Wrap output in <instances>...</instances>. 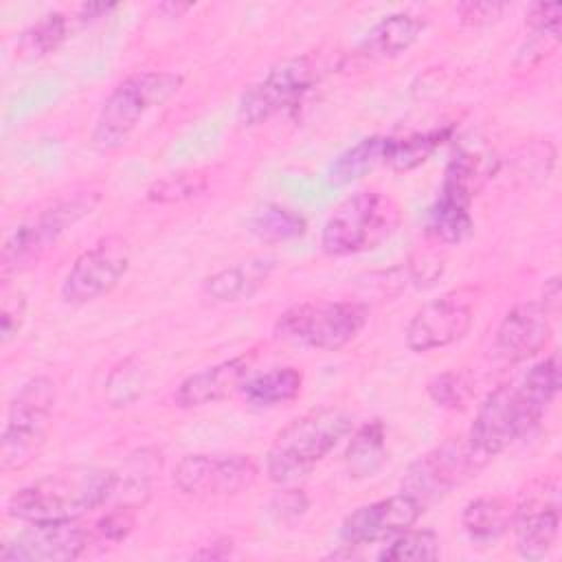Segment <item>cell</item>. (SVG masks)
I'll list each match as a JSON object with an SVG mask.
<instances>
[{"label":"cell","instance_id":"6da1fadb","mask_svg":"<svg viewBox=\"0 0 562 562\" xmlns=\"http://www.w3.org/2000/svg\"><path fill=\"white\" fill-rule=\"evenodd\" d=\"M560 389L558 353L536 362L518 382L501 384L476 411L465 437L481 463L525 437L544 415Z\"/></svg>","mask_w":562,"mask_h":562},{"label":"cell","instance_id":"7a4b0ae2","mask_svg":"<svg viewBox=\"0 0 562 562\" xmlns=\"http://www.w3.org/2000/svg\"><path fill=\"white\" fill-rule=\"evenodd\" d=\"M116 474L108 468H66L13 492L7 503V514L22 522L77 520L101 507L116 490Z\"/></svg>","mask_w":562,"mask_h":562},{"label":"cell","instance_id":"3957f363","mask_svg":"<svg viewBox=\"0 0 562 562\" xmlns=\"http://www.w3.org/2000/svg\"><path fill=\"white\" fill-rule=\"evenodd\" d=\"M353 417L342 408L310 411L290 422L272 441L266 474L274 483H292L323 461L351 430Z\"/></svg>","mask_w":562,"mask_h":562},{"label":"cell","instance_id":"277c9868","mask_svg":"<svg viewBox=\"0 0 562 562\" xmlns=\"http://www.w3.org/2000/svg\"><path fill=\"white\" fill-rule=\"evenodd\" d=\"M182 88V75L165 70H138L127 75L103 101L94 130L92 145L101 151L123 147L140 121L156 108L165 105Z\"/></svg>","mask_w":562,"mask_h":562},{"label":"cell","instance_id":"5b68a950","mask_svg":"<svg viewBox=\"0 0 562 562\" xmlns=\"http://www.w3.org/2000/svg\"><path fill=\"white\" fill-rule=\"evenodd\" d=\"M402 222L400 204L375 189L358 191L342 200L327 217L321 246L331 257L371 250L389 239Z\"/></svg>","mask_w":562,"mask_h":562},{"label":"cell","instance_id":"8992f818","mask_svg":"<svg viewBox=\"0 0 562 562\" xmlns=\"http://www.w3.org/2000/svg\"><path fill=\"white\" fill-rule=\"evenodd\" d=\"M367 323V307L356 301H305L288 307L274 323V336L316 351H338Z\"/></svg>","mask_w":562,"mask_h":562},{"label":"cell","instance_id":"52a82bcc","mask_svg":"<svg viewBox=\"0 0 562 562\" xmlns=\"http://www.w3.org/2000/svg\"><path fill=\"white\" fill-rule=\"evenodd\" d=\"M55 400V382L46 375L31 378L13 395L0 443V465L4 472L22 470L37 457L50 428Z\"/></svg>","mask_w":562,"mask_h":562},{"label":"cell","instance_id":"ba28073f","mask_svg":"<svg viewBox=\"0 0 562 562\" xmlns=\"http://www.w3.org/2000/svg\"><path fill=\"white\" fill-rule=\"evenodd\" d=\"M97 193H77L61 198L48 209L20 222L2 244V272H15L37 261L72 224L92 213L97 206Z\"/></svg>","mask_w":562,"mask_h":562},{"label":"cell","instance_id":"9c48e42d","mask_svg":"<svg viewBox=\"0 0 562 562\" xmlns=\"http://www.w3.org/2000/svg\"><path fill=\"white\" fill-rule=\"evenodd\" d=\"M325 66L314 55L290 57L274 64L257 83H252L239 101V123L259 125L277 112L296 103L323 77Z\"/></svg>","mask_w":562,"mask_h":562},{"label":"cell","instance_id":"30bf717a","mask_svg":"<svg viewBox=\"0 0 562 562\" xmlns=\"http://www.w3.org/2000/svg\"><path fill=\"white\" fill-rule=\"evenodd\" d=\"M259 468L250 454L195 452L173 465V485L189 496H231L257 481Z\"/></svg>","mask_w":562,"mask_h":562},{"label":"cell","instance_id":"8fae6325","mask_svg":"<svg viewBox=\"0 0 562 562\" xmlns=\"http://www.w3.org/2000/svg\"><path fill=\"white\" fill-rule=\"evenodd\" d=\"M481 465L468 439H448L408 465L402 479V492L426 507L461 485Z\"/></svg>","mask_w":562,"mask_h":562},{"label":"cell","instance_id":"7c38bea8","mask_svg":"<svg viewBox=\"0 0 562 562\" xmlns=\"http://www.w3.org/2000/svg\"><path fill=\"white\" fill-rule=\"evenodd\" d=\"M130 268V246L119 235L99 239L70 266L61 283V299L72 305L90 303L119 285Z\"/></svg>","mask_w":562,"mask_h":562},{"label":"cell","instance_id":"4fadbf2b","mask_svg":"<svg viewBox=\"0 0 562 562\" xmlns=\"http://www.w3.org/2000/svg\"><path fill=\"white\" fill-rule=\"evenodd\" d=\"M474 323V307L465 290H452L424 303L406 325V345L415 353L459 342Z\"/></svg>","mask_w":562,"mask_h":562},{"label":"cell","instance_id":"5bb4252c","mask_svg":"<svg viewBox=\"0 0 562 562\" xmlns=\"http://www.w3.org/2000/svg\"><path fill=\"white\" fill-rule=\"evenodd\" d=\"M512 527L516 533V549L522 558L542 560L549 555L560 531L558 487L547 479L533 481L514 505Z\"/></svg>","mask_w":562,"mask_h":562},{"label":"cell","instance_id":"9a60e30c","mask_svg":"<svg viewBox=\"0 0 562 562\" xmlns=\"http://www.w3.org/2000/svg\"><path fill=\"white\" fill-rule=\"evenodd\" d=\"M88 547V531L77 520L29 522L2 544V562H68Z\"/></svg>","mask_w":562,"mask_h":562},{"label":"cell","instance_id":"2e32d148","mask_svg":"<svg viewBox=\"0 0 562 562\" xmlns=\"http://www.w3.org/2000/svg\"><path fill=\"white\" fill-rule=\"evenodd\" d=\"M424 505L406 492L373 501L353 509L340 525V538L349 547L389 540L391 536L413 527L424 514Z\"/></svg>","mask_w":562,"mask_h":562},{"label":"cell","instance_id":"e0dca14e","mask_svg":"<svg viewBox=\"0 0 562 562\" xmlns=\"http://www.w3.org/2000/svg\"><path fill=\"white\" fill-rule=\"evenodd\" d=\"M551 338L549 312L540 301H527L514 305L501 321L494 334V356L505 362H522L538 351Z\"/></svg>","mask_w":562,"mask_h":562},{"label":"cell","instance_id":"ac0fdd59","mask_svg":"<svg viewBox=\"0 0 562 562\" xmlns=\"http://www.w3.org/2000/svg\"><path fill=\"white\" fill-rule=\"evenodd\" d=\"M252 358L255 353H241L187 375L173 393L176 404L182 408H195L228 397L246 384Z\"/></svg>","mask_w":562,"mask_h":562},{"label":"cell","instance_id":"d6986e66","mask_svg":"<svg viewBox=\"0 0 562 562\" xmlns=\"http://www.w3.org/2000/svg\"><path fill=\"white\" fill-rule=\"evenodd\" d=\"M426 22L413 13H391L382 18L362 40L360 55L367 59H391L408 50L424 33Z\"/></svg>","mask_w":562,"mask_h":562},{"label":"cell","instance_id":"ffe728a7","mask_svg":"<svg viewBox=\"0 0 562 562\" xmlns=\"http://www.w3.org/2000/svg\"><path fill=\"white\" fill-rule=\"evenodd\" d=\"M272 270V261L270 259H250V261H241L237 266L224 268L220 272H215L213 277L206 279L204 283V292L222 303H233V301H241L248 299L257 292V288L268 279Z\"/></svg>","mask_w":562,"mask_h":562},{"label":"cell","instance_id":"44dd1931","mask_svg":"<svg viewBox=\"0 0 562 562\" xmlns=\"http://www.w3.org/2000/svg\"><path fill=\"white\" fill-rule=\"evenodd\" d=\"M514 518V503L503 496H479L461 512V525L470 540L492 542L501 538Z\"/></svg>","mask_w":562,"mask_h":562},{"label":"cell","instance_id":"7402d4cb","mask_svg":"<svg viewBox=\"0 0 562 562\" xmlns=\"http://www.w3.org/2000/svg\"><path fill=\"white\" fill-rule=\"evenodd\" d=\"M386 459V430L380 419L360 426L347 443L345 468L353 479L373 476Z\"/></svg>","mask_w":562,"mask_h":562},{"label":"cell","instance_id":"603a6c76","mask_svg":"<svg viewBox=\"0 0 562 562\" xmlns=\"http://www.w3.org/2000/svg\"><path fill=\"white\" fill-rule=\"evenodd\" d=\"M303 389V373L296 367H274L259 373L241 386L248 404L257 408H272L292 402Z\"/></svg>","mask_w":562,"mask_h":562},{"label":"cell","instance_id":"cb8c5ba5","mask_svg":"<svg viewBox=\"0 0 562 562\" xmlns=\"http://www.w3.org/2000/svg\"><path fill=\"white\" fill-rule=\"evenodd\" d=\"M391 149V136H367L353 147L345 149L327 171L329 182L334 184H347L351 180H358L367 176L371 169H375L380 162H386Z\"/></svg>","mask_w":562,"mask_h":562},{"label":"cell","instance_id":"d4e9b609","mask_svg":"<svg viewBox=\"0 0 562 562\" xmlns=\"http://www.w3.org/2000/svg\"><path fill=\"white\" fill-rule=\"evenodd\" d=\"M470 204L439 195L437 202L428 209L426 233L441 244H459L472 233Z\"/></svg>","mask_w":562,"mask_h":562},{"label":"cell","instance_id":"484cf974","mask_svg":"<svg viewBox=\"0 0 562 562\" xmlns=\"http://www.w3.org/2000/svg\"><path fill=\"white\" fill-rule=\"evenodd\" d=\"M485 178L483 160L476 154L459 151L446 167L439 195L470 204Z\"/></svg>","mask_w":562,"mask_h":562},{"label":"cell","instance_id":"4316f807","mask_svg":"<svg viewBox=\"0 0 562 562\" xmlns=\"http://www.w3.org/2000/svg\"><path fill=\"white\" fill-rule=\"evenodd\" d=\"M305 228H307V222L303 215L294 213L288 206H279V204L261 206L250 220L252 235L266 244L296 239L305 233Z\"/></svg>","mask_w":562,"mask_h":562},{"label":"cell","instance_id":"83f0119b","mask_svg":"<svg viewBox=\"0 0 562 562\" xmlns=\"http://www.w3.org/2000/svg\"><path fill=\"white\" fill-rule=\"evenodd\" d=\"M439 558V536L430 529H404L389 538L380 551L384 562H428Z\"/></svg>","mask_w":562,"mask_h":562},{"label":"cell","instance_id":"f1b7e54d","mask_svg":"<svg viewBox=\"0 0 562 562\" xmlns=\"http://www.w3.org/2000/svg\"><path fill=\"white\" fill-rule=\"evenodd\" d=\"M66 37H68V18L59 11L46 13L20 35L18 53L20 57L37 59L59 48V44Z\"/></svg>","mask_w":562,"mask_h":562},{"label":"cell","instance_id":"f546056e","mask_svg":"<svg viewBox=\"0 0 562 562\" xmlns=\"http://www.w3.org/2000/svg\"><path fill=\"white\" fill-rule=\"evenodd\" d=\"M448 134L450 130H432V132L413 134L406 138H391L386 162L400 171L415 169L448 138Z\"/></svg>","mask_w":562,"mask_h":562},{"label":"cell","instance_id":"4dcf8cb0","mask_svg":"<svg viewBox=\"0 0 562 562\" xmlns=\"http://www.w3.org/2000/svg\"><path fill=\"white\" fill-rule=\"evenodd\" d=\"M426 391H428V397L437 406L457 411L468 404L472 386H470V380L465 373L443 371V373H437L435 378H430V382L426 384Z\"/></svg>","mask_w":562,"mask_h":562},{"label":"cell","instance_id":"1f68e13d","mask_svg":"<svg viewBox=\"0 0 562 562\" xmlns=\"http://www.w3.org/2000/svg\"><path fill=\"white\" fill-rule=\"evenodd\" d=\"M206 189V180L200 173H173L158 180L149 191L147 198L154 202H180L193 198Z\"/></svg>","mask_w":562,"mask_h":562},{"label":"cell","instance_id":"d6a6232c","mask_svg":"<svg viewBox=\"0 0 562 562\" xmlns=\"http://www.w3.org/2000/svg\"><path fill=\"white\" fill-rule=\"evenodd\" d=\"M507 9V4L503 2H490V0H470V2H461L457 7V13H459V20L468 26H483V24H490V22H496L503 11Z\"/></svg>","mask_w":562,"mask_h":562},{"label":"cell","instance_id":"836d02e7","mask_svg":"<svg viewBox=\"0 0 562 562\" xmlns=\"http://www.w3.org/2000/svg\"><path fill=\"white\" fill-rule=\"evenodd\" d=\"M270 512L281 522H292L307 512V498L301 490H283L270 501Z\"/></svg>","mask_w":562,"mask_h":562},{"label":"cell","instance_id":"e575fe53","mask_svg":"<svg viewBox=\"0 0 562 562\" xmlns=\"http://www.w3.org/2000/svg\"><path fill=\"white\" fill-rule=\"evenodd\" d=\"M134 527V514L132 507H116L108 512L99 522H97V533L105 540L119 542L123 540Z\"/></svg>","mask_w":562,"mask_h":562},{"label":"cell","instance_id":"d590c367","mask_svg":"<svg viewBox=\"0 0 562 562\" xmlns=\"http://www.w3.org/2000/svg\"><path fill=\"white\" fill-rule=\"evenodd\" d=\"M562 4L560 2H536L527 13V24L536 33H560Z\"/></svg>","mask_w":562,"mask_h":562},{"label":"cell","instance_id":"8d00e7d4","mask_svg":"<svg viewBox=\"0 0 562 562\" xmlns=\"http://www.w3.org/2000/svg\"><path fill=\"white\" fill-rule=\"evenodd\" d=\"M24 307H26V303H24L22 292H18L15 296L2 299V342H9L18 334V329L24 321Z\"/></svg>","mask_w":562,"mask_h":562},{"label":"cell","instance_id":"74e56055","mask_svg":"<svg viewBox=\"0 0 562 562\" xmlns=\"http://www.w3.org/2000/svg\"><path fill=\"white\" fill-rule=\"evenodd\" d=\"M544 305V310L549 312V316L558 314V305H560V279L558 277H551L547 283H544V296L540 301Z\"/></svg>","mask_w":562,"mask_h":562},{"label":"cell","instance_id":"f35d334b","mask_svg":"<svg viewBox=\"0 0 562 562\" xmlns=\"http://www.w3.org/2000/svg\"><path fill=\"white\" fill-rule=\"evenodd\" d=\"M116 4H105V2H90V4H83L81 7V20L88 22V20H94V18H101L103 13H108L110 9H114Z\"/></svg>","mask_w":562,"mask_h":562}]
</instances>
